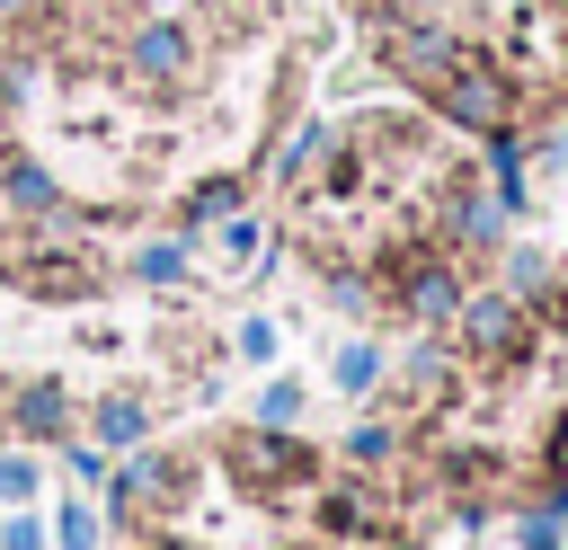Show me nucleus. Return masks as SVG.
<instances>
[{"label": "nucleus", "mask_w": 568, "mask_h": 550, "mask_svg": "<svg viewBox=\"0 0 568 550\" xmlns=\"http://www.w3.org/2000/svg\"><path fill=\"white\" fill-rule=\"evenodd\" d=\"M115 80H124L133 98H151V106H178V98L204 80V27L178 18V9L133 18V27L115 35Z\"/></svg>", "instance_id": "nucleus-1"}, {"label": "nucleus", "mask_w": 568, "mask_h": 550, "mask_svg": "<svg viewBox=\"0 0 568 550\" xmlns=\"http://www.w3.org/2000/svg\"><path fill=\"white\" fill-rule=\"evenodd\" d=\"M222 470H231V488L240 497H257V506H302L328 470H320V452L293 435V426H231L222 435Z\"/></svg>", "instance_id": "nucleus-2"}, {"label": "nucleus", "mask_w": 568, "mask_h": 550, "mask_svg": "<svg viewBox=\"0 0 568 550\" xmlns=\"http://www.w3.org/2000/svg\"><path fill=\"white\" fill-rule=\"evenodd\" d=\"M426 106H435V124L462 133V142H479V133H497V124H524V89L506 80V62H497L488 44H470Z\"/></svg>", "instance_id": "nucleus-3"}, {"label": "nucleus", "mask_w": 568, "mask_h": 550, "mask_svg": "<svg viewBox=\"0 0 568 550\" xmlns=\"http://www.w3.org/2000/svg\"><path fill=\"white\" fill-rule=\"evenodd\" d=\"M302 515H311V532L337 541V550H382V541L399 532L390 488H382L373 470H355V479H320V488L302 497Z\"/></svg>", "instance_id": "nucleus-4"}, {"label": "nucleus", "mask_w": 568, "mask_h": 550, "mask_svg": "<svg viewBox=\"0 0 568 550\" xmlns=\"http://www.w3.org/2000/svg\"><path fill=\"white\" fill-rule=\"evenodd\" d=\"M9 426H18L27 444H71L80 408H71V390L44 373V381H18V390H9Z\"/></svg>", "instance_id": "nucleus-5"}, {"label": "nucleus", "mask_w": 568, "mask_h": 550, "mask_svg": "<svg viewBox=\"0 0 568 550\" xmlns=\"http://www.w3.org/2000/svg\"><path fill=\"white\" fill-rule=\"evenodd\" d=\"M80 426H89V444H98V452H133V444H151V399L115 381V390H98V399H89V417H80Z\"/></svg>", "instance_id": "nucleus-6"}, {"label": "nucleus", "mask_w": 568, "mask_h": 550, "mask_svg": "<svg viewBox=\"0 0 568 550\" xmlns=\"http://www.w3.org/2000/svg\"><path fill=\"white\" fill-rule=\"evenodd\" d=\"M382 381H390V355H382L373 337H346V346L328 355V390H337V399H373Z\"/></svg>", "instance_id": "nucleus-7"}, {"label": "nucleus", "mask_w": 568, "mask_h": 550, "mask_svg": "<svg viewBox=\"0 0 568 550\" xmlns=\"http://www.w3.org/2000/svg\"><path fill=\"white\" fill-rule=\"evenodd\" d=\"M248 204V177H195L186 195H178V231H213V222H231Z\"/></svg>", "instance_id": "nucleus-8"}, {"label": "nucleus", "mask_w": 568, "mask_h": 550, "mask_svg": "<svg viewBox=\"0 0 568 550\" xmlns=\"http://www.w3.org/2000/svg\"><path fill=\"white\" fill-rule=\"evenodd\" d=\"M497 266H506V293H515V302H550V293H559V266H550L532 240H506Z\"/></svg>", "instance_id": "nucleus-9"}, {"label": "nucleus", "mask_w": 568, "mask_h": 550, "mask_svg": "<svg viewBox=\"0 0 568 550\" xmlns=\"http://www.w3.org/2000/svg\"><path fill=\"white\" fill-rule=\"evenodd\" d=\"M195 231H178V240H142L133 248V275L151 284V293H169V284H186V266H195V248H186Z\"/></svg>", "instance_id": "nucleus-10"}, {"label": "nucleus", "mask_w": 568, "mask_h": 550, "mask_svg": "<svg viewBox=\"0 0 568 550\" xmlns=\"http://www.w3.org/2000/svg\"><path fill=\"white\" fill-rule=\"evenodd\" d=\"M302 408H311V390H302L293 373L257 381V399H248V417H257V426H302Z\"/></svg>", "instance_id": "nucleus-11"}, {"label": "nucleus", "mask_w": 568, "mask_h": 550, "mask_svg": "<svg viewBox=\"0 0 568 550\" xmlns=\"http://www.w3.org/2000/svg\"><path fill=\"white\" fill-rule=\"evenodd\" d=\"M515 550H568V506L532 497V506L515 515Z\"/></svg>", "instance_id": "nucleus-12"}, {"label": "nucleus", "mask_w": 568, "mask_h": 550, "mask_svg": "<svg viewBox=\"0 0 568 550\" xmlns=\"http://www.w3.org/2000/svg\"><path fill=\"white\" fill-rule=\"evenodd\" d=\"M213 240H222V257H231V266H266V222H257V213L213 222Z\"/></svg>", "instance_id": "nucleus-13"}, {"label": "nucleus", "mask_w": 568, "mask_h": 550, "mask_svg": "<svg viewBox=\"0 0 568 550\" xmlns=\"http://www.w3.org/2000/svg\"><path fill=\"white\" fill-rule=\"evenodd\" d=\"M106 541V515L89 506V497H71L62 515H53V550H98Z\"/></svg>", "instance_id": "nucleus-14"}, {"label": "nucleus", "mask_w": 568, "mask_h": 550, "mask_svg": "<svg viewBox=\"0 0 568 550\" xmlns=\"http://www.w3.org/2000/svg\"><path fill=\"white\" fill-rule=\"evenodd\" d=\"M346 461H355V470H382V461H399V426H382V417H364V426L346 435Z\"/></svg>", "instance_id": "nucleus-15"}, {"label": "nucleus", "mask_w": 568, "mask_h": 550, "mask_svg": "<svg viewBox=\"0 0 568 550\" xmlns=\"http://www.w3.org/2000/svg\"><path fill=\"white\" fill-rule=\"evenodd\" d=\"M62 470L80 479V497H98V488H106V470H115V452H98V444H62Z\"/></svg>", "instance_id": "nucleus-16"}, {"label": "nucleus", "mask_w": 568, "mask_h": 550, "mask_svg": "<svg viewBox=\"0 0 568 550\" xmlns=\"http://www.w3.org/2000/svg\"><path fill=\"white\" fill-rule=\"evenodd\" d=\"M231 355H240V364H275V319H257V310H248V319L231 328Z\"/></svg>", "instance_id": "nucleus-17"}, {"label": "nucleus", "mask_w": 568, "mask_h": 550, "mask_svg": "<svg viewBox=\"0 0 568 550\" xmlns=\"http://www.w3.org/2000/svg\"><path fill=\"white\" fill-rule=\"evenodd\" d=\"M0 550H53V523H36V506H9V523H0Z\"/></svg>", "instance_id": "nucleus-18"}, {"label": "nucleus", "mask_w": 568, "mask_h": 550, "mask_svg": "<svg viewBox=\"0 0 568 550\" xmlns=\"http://www.w3.org/2000/svg\"><path fill=\"white\" fill-rule=\"evenodd\" d=\"M0 506H36V452H0Z\"/></svg>", "instance_id": "nucleus-19"}, {"label": "nucleus", "mask_w": 568, "mask_h": 550, "mask_svg": "<svg viewBox=\"0 0 568 550\" xmlns=\"http://www.w3.org/2000/svg\"><path fill=\"white\" fill-rule=\"evenodd\" d=\"M142 550H204V541H186V532H169V523H160V532H142Z\"/></svg>", "instance_id": "nucleus-20"}, {"label": "nucleus", "mask_w": 568, "mask_h": 550, "mask_svg": "<svg viewBox=\"0 0 568 550\" xmlns=\"http://www.w3.org/2000/svg\"><path fill=\"white\" fill-rule=\"evenodd\" d=\"M382 550H435V541H408V532H390V541H382Z\"/></svg>", "instance_id": "nucleus-21"}, {"label": "nucleus", "mask_w": 568, "mask_h": 550, "mask_svg": "<svg viewBox=\"0 0 568 550\" xmlns=\"http://www.w3.org/2000/svg\"><path fill=\"white\" fill-rule=\"evenodd\" d=\"M9 160H18V142H9V133H0V177H9Z\"/></svg>", "instance_id": "nucleus-22"}, {"label": "nucleus", "mask_w": 568, "mask_h": 550, "mask_svg": "<svg viewBox=\"0 0 568 550\" xmlns=\"http://www.w3.org/2000/svg\"><path fill=\"white\" fill-rule=\"evenodd\" d=\"M18 9H36V0H0V18H18Z\"/></svg>", "instance_id": "nucleus-23"}, {"label": "nucleus", "mask_w": 568, "mask_h": 550, "mask_svg": "<svg viewBox=\"0 0 568 550\" xmlns=\"http://www.w3.org/2000/svg\"><path fill=\"white\" fill-rule=\"evenodd\" d=\"M559 44H568V27H559Z\"/></svg>", "instance_id": "nucleus-24"}]
</instances>
